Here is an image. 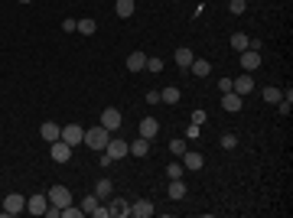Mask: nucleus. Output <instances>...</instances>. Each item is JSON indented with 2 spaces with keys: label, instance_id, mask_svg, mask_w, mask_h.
Returning a JSON list of instances; mask_svg holds the SVG:
<instances>
[{
  "label": "nucleus",
  "instance_id": "nucleus-1",
  "mask_svg": "<svg viewBox=\"0 0 293 218\" xmlns=\"http://www.w3.org/2000/svg\"><path fill=\"white\" fill-rule=\"evenodd\" d=\"M108 140H111V131H104V127L98 124V127H92V131H85V140H82V144L92 147V150H104Z\"/></svg>",
  "mask_w": 293,
  "mask_h": 218
},
{
  "label": "nucleus",
  "instance_id": "nucleus-2",
  "mask_svg": "<svg viewBox=\"0 0 293 218\" xmlns=\"http://www.w3.org/2000/svg\"><path fill=\"white\" fill-rule=\"evenodd\" d=\"M62 144H68V147H79L82 144V140H85V127H79V124H68V127H62Z\"/></svg>",
  "mask_w": 293,
  "mask_h": 218
},
{
  "label": "nucleus",
  "instance_id": "nucleus-3",
  "mask_svg": "<svg viewBox=\"0 0 293 218\" xmlns=\"http://www.w3.org/2000/svg\"><path fill=\"white\" fill-rule=\"evenodd\" d=\"M49 205H55V208H65L68 202H72V192H68V186H52L49 189Z\"/></svg>",
  "mask_w": 293,
  "mask_h": 218
},
{
  "label": "nucleus",
  "instance_id": "nucleus-4",
  "mask_svg": "<svg viewBox=\"0 0 293 218\" xmlns=\"http://www.w3.org/2000/svg\"><path fill=\"white\" fill-rule=\"evenodd\" d=\"M23 208H26V199H23L20 192H10V195L4 199V212H7V215H20Z\"/></svg>",
  "mask_w": 293,
  "mask_h": 218
},
{
  "label": "nucleus",
  "instance_id": "nucleus-5",
  "mask_svg": "<svg viewBox=\"0 0 293 218\" xmlns=\"http://www.w3.org/2000/svg\"><path fill=\"white\" fill-rule=\"evenodd\" d=\"M101 127L104 131H117V127H121V111H117V107H104L101 111Z\"/></svg>",
  "mask_w": 293,
  "mask_h": 218
},
{
  "label": "nucleus",
  "instance_id": "nucleus-6",
  "mask_svg": "<svg viewBox=\"0 0 293 218\" xmlns=\"http://www.w3.org/2000/svg\"><path fill=\"white\" fill-rule=\"evenodd\" d=\"M153 212H157V205H153L150 199H137L134 205H130V215H134V218H150Z\"/></svg>",
  "mask_w": 293,
  "mask_h": 218
},
{
  "label": "nucleus",
  "instance_id": "nucleus-7",
  "mask_svg": "<svg viewBox=\"0 0 293 218\" xmlns=\"http://www.w3.org/2000/svg\"><path fill=\"white\" fill-rule=\"evenodd\" d=\"M39 137H43V140H46V144H55V140H59V137H62V127H59V124H55V121H46V124H43V127H39Z\"/></svg>",
  "mask_w": 293,
  "mask_h": 218
},
{
  "label": "nucleus",
  "instance_id": "nucleus-8",
  "mask_svg": "<svg viewBox=\"0 0 293 218\" xmlns=\"http://www.w3.org/2000/svg\"><path fill=\"white\" fill-rule=\"evenodd\" d=\"M241 69H244V72H254V69H261V52H254V49H244V52H241Z\"/></svg>",
  "mask_w": 293,
  "mask_h": 218
},
{
  "label": "nucleus",
  "instance_id": "nucleus-9",
  "mask_svg": "<svg viewBox=\"0 0 293 218\" xmlns=\"http://www.w3.org/2000/svg\"><path fill=\"white\" fill-rule=\"evenodd\" d=\"M104 153L111 156V160H121V156H127V140H108V147H104Z\"/></svg>",
  "mask_w": 293,
  "mask_h": 218
},
{
  "label": "nucleus",
  "instance_id": "nucleus-10",
  "mask_svg": "<svg viewBox=\"0 0 293 218\" xmlns=\"http://www.w3.org/2000/svg\"><path fill=\"white\" fill-rule=\"evenodd\" d=\"M222 107H225V111H232V114H238L241 107H244L241 94H235V91H225V94H222Z\"/></svg>",
  "mask_w": 293,
  "mask_h": 218
},
{
  "label": "nucleus",
  "instance_id": "nucleus-11",
  "mask_svg": "<svg viewBox=\"0 0 293 218\" xmlns=\"http://www.w3.org/2000/svg\"><path fill=\"white\" fill-rule=\"evenodd\" d=\"M46 208H49L46 195H30V202H26V212L30 215H46Z\"/></svg>",
  "mask_w": 293,
  "mask_h": 218
},
{
  "label": "nucleus",
  "instance_id": "nucleus-12",
  "mask_svg": "<svg viewBox=\"0 0 293 218\" xmlns=\"http://www.w3.org/2000/svg\"><path fill=\"white\" fill-rule=\"evenodd\" d=\"M232 91L235 94H248V91H254V78H251V75H241V78H232Z\"/></svg>",
  "mask_w": 293,
  "mask_h": 218
},
{
  "label": "nucleus",
  "instance_id": "nucleus-13",
  "mask_svg": "<svg viewBox=\"0 0 293 218\" xmlns=\"http://www.w3.org/2000/svg\"><path fill=\"white\" fill-rule=\"evenodd\" d=\"M183 166L195 173V169H202V166H205V156H202V153H195V150H186V153H183Z\"/></svg>",
  "mask_w": 293,
  "mask_h": 218
},
{
  "label": "nucleus",
  "instance_id": "nucleus-14",
  "mask_svg": "<svg viewBox=\"0 0 293 218\" xmlns=\"http://www.w3.org/2000/svg\"><path fill=\"white\" fill-rule=\"evenodd\" d=\"M52 160H55V163L72 160V147H68V144H62V140H55V144H52Z\"/></svg>",
  "mask_w": 293,
  "mask_h": 218
},
{
  "label": "nucleus",
  "instance_id": "nucleus-15",
  "mask_svg": "<svg viewBox=\"0 0 293 218\" xmlns=\"http://www.w3.org/2000/svg\"><path fill=\"white\" fill-rule=\"evenodd\" d=\"M157 134H160V124H157V118H143V121H140V137L153 140Z\"/></svg>",
  "mask_w": 293,
  "mask_h": 218
},
{
  "label": "nucleus",
  "instance_id": "nucleus-16",
  "mask_svg": "<svg viewBox=\"0 0 293 218\" xmlns=\"http://www.w3.org/2000/svg\"><path fill=\"white\" fill-rule=\"evenodd\" d=\"M173 59H176V65H179V69H189L195 56H192V49H186V46H179V49L173 52Z\"/></svg>",
  "mask_w": 293,
  "mask_h": 218
},
{
  "label": "nucleus",
  "instance_id": "nucleus-17",
  "mask_svg": "<svg viewBox=\"0 0 293 218\" xmlns=\"http://www.w3.org/2000/svg\"><path fill=\"white\" fill-rule=\"evenodd\" d=\"M127 69L130 72H143L146 69V52H130V56H127Z\"/></svg>",
  "mask_w": 293,
  "mask_h": 218
},
{
  "label": "nucleus",
  "instance_id": "nucleus-18",
  "mask_svg": "<svg viewBox=\"0 0 293 218\" xmlns=\"http://www.w3.org/2000/svg\"><path fill=\"white\" fill-rule=\"evenodd\" d=\"M146 150H150V140L146 137H137L127 144V153H134V156H146Z\"/></svg>",
  "mask_w": 293,
  "mask_h": 218
},
{
  "label": "nucleus",
  "instance_id": "nucleus-19",
  "mask_svg": "<svg viewBox=\"0 0 293 218\" xmlns=\"http://www.w3.org/2000/svg\"><path fill=\"white\" fill-rule=\"evenodd\" d=\"M108 212H111V215H117V218H127V215H130V205H127L124 199H111Z\"/></svg>",
  "mask_w": 293,
  "mask_h": 218
},
{
  "label": "nucleus",
  "instance_id": "nucleus-20",
  "mask_svg": "<svg viewBox=\"0 0 293 218\" xmlns=\"http://www.w3.org/2000/svg\"><path fill=\"white\" fill-rule=\"evenodd\" d=\"M111 192H114V186H111V179H98L95 182V195H98V199H111Z\"/></svg>",
  "mask_w": 293,
  "mask_h": 218
},
{
  "label": "nucleus",
  "instance_id": "nucleus-21",
  "mask_svg": "<svg viewBox=\"0 0 293 218\" xmlns=\"http://www.w3.org/2000/svg\"><path fill=\"white\" fill-rule=\"evenodd\" d=\"M114 10H117V17H124V20H127V17H134L137 4H134V0H117V4H114Z\"/></svg>",
  "mask_w": 293,
  "mask_h": 218
},
{
  "label": "nucleus",
  "instance_id": "nucleus-22",
  "mask_svg": "<svg viewBox=\"0 0 293 218\" xmlns=\"http://www.w3.org/2000/svg\"><path fill=\"white\" fill-rule=\"evenodd\" d=\"M75 33H82V36H95V33H98V23H95L92 17H85V20H79V30H75Z\"/></svg>",
  "mask_w": 293,
  "mask_h": 218
},
{
  "label": "nucleus",
  "instance_id": "nucleus-23",
  "mask_svg": "<svg viewBox=\"0 0 293 218\" xmlns=\"http://www.w3.org/2000/svg\"><path fill=\"white\" fill-rule=\"evenodd\" d=\"M166 192H170V199H186V182H179V179H173L170 182V189H166Z\"/></svg>",
  "mask_w": 293,
  "mask_h": 218
},
{
  "label": "nucleus",
  "instance_id": "nucleus-24",
  "mask_svg": "<svg viewBox=\"0 0 293 218\" xmlns=\"http://www.w3.org/2000/svg\"><path fill=\"white\" fill-rule=\"evenodd\" d=\"M248 46H251V39L244 36V33H235V36H232V49H235V52H244Z\"/></svg>",
  "mask_w": 293,
  "mask_h": 218
},
{
  "label": "nucleus",
  "instance_id": "nucleus-25",
  "mask_svg": "<svg viewBox=\"0 0 293 218\" xmlns=\"http://www.w3.org/2000/svg\"><path fill=\"white\" fill-rule=\"evenodd\" d=\"M189 69H192V75L205 78V75H208V62H205V59H192V65H189Z\"/></svg>",
  "mask_w": 293,
  "mask_h": 218
},
{
  "label": "nucleus",
  "instance_id": "nucleus-26",
  "mask_svg": "<svg viewBox=\"0 0 293 218\" xmlns=\"http://www.w3.org/2000/svg\"><path fill=\"white\" fill-rule=\"evenodd\" d=\"M160 101H163V104H176L179 91H176V88H163V91H160Z\"/></svg>",
  "mask_w": 293,
  "mask_h": 218
},
{
  "label": "nucleus",
  "instance_id": "nucleus-27",
  "mask_svg": "<svg viewBox=\"0 0 293 218\" xmlns=\"http://www.w3.org/2000/svg\"><path fill=\"white\" fill-rule=\"evenodd\" d=\"M98 202H101V199H98V195L92 192V195H85V199L79 202V208H82V212H95V205H98Z\"/></svg>",
  "mask_w": 293,
  "mask_h": 218
},
{
  "label": "nucleus",
  "instance_id": "nucleus-28",
  "mask_svg": "<svg viewBox=\"0 0 293 218\" xmlns=\"http://www.w3.org/2000/svg\"><path fill=\"white\" fill-rule=\"evenodd\" d=\"M261 98L267 101V104H277V101H280V88H264Z\"/></svg>",
  "mask_w": 293,
  "mask_h": 218
},
{
  "label": "nucleus",
  "instance_id": "nucleus-29",
  "mask_svg": "<svg viewBox=\"0 0 293 218\" xmlns=\"http://www.w3.org/2000/svg\"><path fill=\"white\" fill-rule=\"evenodd\" d=\"M228 10H232L235 17H241V13L248 10V0H228Z\"/></svg>",
  "mask_w": 293,
  "mask_h": 218
},
{
  "label": "nucleus",
  "instance_id": "nucleus-30",
  "mask_svg": "<svg viewBox=\"0 0 293 218\" xmlns=\"http://www.w3.org/2000/svg\"><path fill=\"white\" fill-rule=\"evenodd\" d=\"M166 176H170V179H183V163H170V166H166Z\"/></svg>",
  "mask_w": 293,
  "mask_h": 218
},
{
  "label": "nucleus",
  "instance_id": "nucleus-31",
  "mask_svg": "<svg viewBox=\"0 0 293 218\" xmlns=\"http://www.w3.org/2000/svg\"><path fill=\"white\" fill-rule=\"evenodd\" d=\"M59 215H62V218H82V208H75V205H72V202H68V205H65V208H62V212H59Z\"/></svg>",
  "mask_w": 293,
  "mask_h": 218
},
{
  "label": "nucleus",
  "instance_id": "nucleus-32",
  "mask_svg": "<svg viewBox=\"0 0 293 218\" xmlns=\"http://www.w3.org/2000/svg\"><path fill=\"white\" fill-rule=\"evenodd\" d=\"M222 147H225V150H235V147H238V137H235V134H225V137H222Z\"/></svg>",
  "mask_w": 293,
  "mask_h": 218
},
{
  "label": "nucleus",
  "instance_id": "nucleus-33",
  "mask_svg": "<svg viewBox=\"0 0 293 218\" xmlns=\"http://www.w3.org/2000/svg\"><path fill=\"white\" fill-rule=\"evenodd\" d=\"M62 30H65V33H75V30H79V20L65 17V20H62Z\"/></svg>",
  "mask_w": 293,
  "mask_h": 218
},
{
  "label": "nucleus",
  "instance_id": "nucleus-34",
  "mask_svg": "<svg viewBox=\"0 0 293 218\" xmlns=\"http://www.w3.org/2000/svg\"><path fill=\"white\" fill-rule=\"evenodd\" d=\"M146 69H150V72H163V59H146Z\"/></svg>",
  "mask_w": 293,
  "mask_h": 218
},
{
  "label": "nucleus",
  "instance_id": "nucleus-35",
  "mask_svg": "<svg viewBox=\"0 0 293 218\" xmlns=\"http://www.w3.org/2000/svg\"><path fill=\"white\" fill-rule=\"evenodd\" d=\"M170 150H173L176 156H183V153H186V144H183V140H170Z\"/></svg>",
  "mask_w": 293,
  "mask_h": 218
},
{
  "label": "nucleus",
  "instance_id": "nucleus-36",
  "mask_svg": "<svg viewBox=\"0 0 293 218\" xmlns=\"http://www.w3.org/2000/svg\"><path fill=\"white\" fill-rule=\"evenodd\" d=\"M95 218H111V212H108V205H101V202H98L95 205V212H92Z\"/></svg>",
  "mask_w": 293,
  "mask_h": 218
},
{
  "label": "nucleus",
  "instance_id": "nucleus-37",
  "mask_svg": "<svg viewBox=\"0 0 293 218\" xmlns=\"http://www.w3.org/2000/svg\"><path fill=\"white\" fill-rule=\"evenodd\" d=\"M199 134H202V127H199V124H189V131H186V137H189V140H195V137H199Z\"/></svg>",
  "mask_w": 293,
  "mask_h": 218
},
{
  "label": "nucleus",
  "instance_id": "nucleus-38",
  "mask_svg": "<svg viewBox=\"0 0 293 218\" xmlns=\"http://www.w3.org/2000/svg\"><path fill=\"white\" fill-rule=\"evenodd\" d=\"M290 104H293V101H283L280 98V101H277V111H280V114H290Z\"/></svg>",
  "mask_w": 293,
  "mask_h": 218
},
{
  "label": "nucleus",
  "instance_id": "nucleus-39",
  "mask_svg": "<svg viewBox=\"0 0 293 218\" xmlns=\"http://www.w3.org/2000/svg\"><path fill=\"white\" fill-rule=\"evenodd\" d=\"M192 124H199V127L205 124V111H192Z\"/></svg>",
  "mask_w": 293,
  "mask_h": 218
},
{
  "label": "nucleus",
  "instance_id": "nucleus-40",
  "mask_svg": "<svg viewBox=\"0 0 293 218\" xmlns=\"http://www.w3.org/2000/svg\"><path fill=\"white\" fill-rule=\"evenodd\" d=\"M146 104H160V91H146Z\"/></svg>",
  "mask_w": 293,
  "mask_h": 218
},
{
  "label": "nucleus",
  "instance_id": "nucleus-41",
  "mask_svg": "<svg viewBox=\"0 0 293 218\" xmlns=\"http://www.w3.org/2000/svg\"><path fill=\"white\" fill-rule=\"evenodd\" d=\"M218 88H222V94L232 91V78H222V81H218Z\"/></svg>",
  "mask_w": 293,
  "mask_h": 218
},
{
  "label": "nucleus",
  "instance_id": "nucleus-42",
  "mask_svg": "<svg viewBox=\"0 0 293 218\" xmlns=\"http://www.w3.org/2000/svg\"><path fill=\"white\" fill-rule=\"evenodd\" d=\"M20 4H33V0H20Z\"/></svg>",
  "mask_w": 293,
  "mask_h": 218
}]
</instances>
